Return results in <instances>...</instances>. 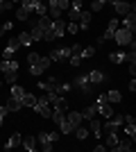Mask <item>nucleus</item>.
Returning <instances> with one entry per match:
<instances>
[{
  "instance_id": "1",
  "label": "nucleus",
  "mask_w": 136,
  "mask_h": 152,
  "mask_svg": "<svg viewBox=\"0 0 136 152\" xmlns=\"http://www.w3.org/2000/svg\"><path fill=\"white\" fill-rule=\"evenodd\" d=\"M57 141H59V132H41L39 136H36V145L43 152H50Z\"/></svg>"
},
{
  "instance_id": "2",
  "label": "nucleus",
  "mask_w": 136,
  "mask_h": 152,
  "mask_svg": "<svg viewBox=\"0 0 136 152\" xmlns=\"http://www.w3.org/2000/svg\"><path fill=\"white\" fill-rule=\"evenodd\" d=\"M113 41H116L118 45H127L134 41V32L125 30V27H116V32H113Z\"/></svg>"
},
{
  "instance_id": "3",
  "label": "nucleus",
  "mask_w": 136,
  "mask_h": 152,
  "mask_svg": "<svg viewBox=\"0 0 136 152\" xmlns=\"http://www.w3.org/2000/svg\"><path fill=\"white\" fill-rule=\"evenodd\" d=\"M20 5L30 7V12L36 14V16H45V14H48V5H45V2H41V0H23Z\"/></svg>"
},
{
  "instance_id": "4",
  "label": "nucleus",
  "mask_w": 136,
  "mask_h": 152,
  "mask_svg": "<svg viewBox=\"0 0 136 152\" xmlns=\"http://www.w3.org/2000/svg\"><path fill=\"white\" fill-rule=\"evenodd\" d=\"M73 89H79L84 95H91V93H93V84L89 82V77H86V75H79V77L73 80Z\"/></svg>"
},
{
  "instance_id": "5",
  "label": "nucleus",
  "mask_w": 136,
  "mask_h": 152,
  "mask_svg": "<svg viewBox=\"0 0 136 152\" xmlns=\"http://www.w3.org/2000/svg\"><path fill=\"white\" fill-rule=\"evenodd\" d=\"M73 52H71V45L68 48H55V50H50V61H66V59L71 57Z\"/></svg>"
},
{
  "instance_id": "6",
  "label": "nucleus",
  "mask_w": 136,
  "mask_h": 152,
  "mask_svg": "<svg viewBox=\"0 0 136 152\" xmlns=\"http://www.w3.org/2000/svg\"><path fill=\"white\" fill-rule=\"evenodd\" d=\"M116 27H118V18H111V20H109V25H107V30H104V34L97 39V45H102L104 41L113 39V32H116Z\"/></svg>"
},
{
  "instance_id": "7",
  "label": "nucleus",
  "mask_w": 136,
  "mask_h": 152,
  "mask_svg": "<svg viewBox=\"0 0 136 152\" xmlns=\"http://www.w3.org/2000/svg\"><path fill=\"white\" fill-rule=\"evenodd\" d=\"M52 39H59V37H64L66 34V18H57V20H52Z\"/></svg>"
},
{
  "instance_id": "8",
  "label": "nucleus",
  "mask_w": 136,
  "mask_h": 152,
  "mask_svg": "<svg viewBox=\"0 0 136 152\" xmlns=\"http://www.w3.org/2000/svg\"><path fill=\"white\" fill-rule=\"evenodd\" d=\"M86 77H89V82L95 86V84H102V82H107V75H104L102 70H89L86 73Z\"/></svg>"
},
{
  "instance_id": "9",
  "label": "nucleus",
  "mask_w": 136,
  "mask_h": 152,
  "mask_svg": "<svg viewBox=\"0 0 136 152\" xmlns=\"http://www.w3.org/2000/svg\"><path fill=\"white\" fill-rule=\"evenodd\" d=\"M127 59H129V52H125V50L109 52V61H111V64H125Z\"/></svg>"
},
{
  "instance_id": "10",
  "label": "nucleus",
  "mask_w": 136,
  "mask_h": 152,
  "mask_svg": "<svg viewBox=\"0 0 136 152\" xmlns=\"http://www.w3.org/2000/svg\"><path fill=\"white\" fill-rule=\"evenodd\" d=\"M123 27H125V30H129V32H134V30H136V14H134V9H132L129 14H125V18H123Z\"/></svg>"
},
{
  "instance_id": "11",
  "label": "nucleus",
  "mask_w": 136,
  "mask_h": 152,
  "mask_svg": "<svg viewBox=\"0 0 136 152\" xmlns=\"http://www.w3.org/2000/svg\"><path fill=\"white\" fill-rule=\"evenodd\" d=\"M113 9H116V14H118V16H125V14H129L132 9H134V5L125 2V0H118L116 5H113Z\"/></svg>"
},
{
  "instance_id": "12",
  "label": "nucleus",
  "mask_w": 136,
  "mask_h": 152,
  "mask_svg": "<svg viewBox=\"0 0 136 152\" xmlns=\"http://www.w3.org/2000/svg\"><path fill=\"white\" fill-rule=\"evenodd\" d=\"M0 70H2V73H18V64L14 61V59H2Z\"/></svg>"
},
{
  "instance_id": "13",
  "label": "nucleus",
  "mask_w": 136,
  "mask_h": 152,
  "mask_svg": "<svg viewBox=\"0 0 136 152\" xmlns=\"http://www.w3.org/2000/svg\"><path fill=\"white\" fill-rule=\"evenodd\" d=\"M79 23H77V25H79V30H82V32H84V30H89V25H91V12H84V9H82V12H79Z\"/></svg>"
},
{
  "instance_id": "14",
  "label": "nucleus",
  "mask_w": 136,
  "mask_h": 152,
  "mask_svg": "<svg viewBox=\"0 0 136 152\" xmlns=\"http://www.w3.org/2000/svg\"><path fill=\"white\" fill-rule=\"evenodd\" d=\"M30 37H32V41H41V39L45 37L43 27H41L39 23H36V20H34V23H32V30H30Z\"/></svg>"
},
{
  "instance_id": "15",
  "label": "nucleus",
  "mask_w": 136,
  "mask_h": 152,
  "mask_svg": "<svg viewBox=\"0 0 136 152\" xmlns=\"http://www.w3.org/2000/svg\"><path fill=\"white\" fill-rule=\"evenodd\" d=\"M132 145H134V139H132V136H127L125 141H118V145L113 148V152H129Z\"/></svg>"
},
{
  "instance_id": "16",
  "label": "nucleus",
  "mask_w": 136,
  "mask_h": 152,
  "mask_svg": "<svg viewBox=\"0 0 136 152\" xmlns=\"http://www.w3.org/2000/svg\"><path fill=\"white\" fill-rule=\"evenodd\" d=\"M104 145H107V150H113V148L118 145V134H116V129H109V132H107V141H104Z\"/></svg>"
},
{
  "instance_id": "17",
  "label": "nucleus",
  "mask_w": 136,
  "mask_h": 152,
  "mask_svg": "<svg viewBox=\"0 0 136 152\" xmlns=\"http://www.w3.org/2000/svg\"><path fill=\"white\" fill-rule=\"evenodd\" d=\"M45 98H48V102H50L52 107H55V104H66V100L61 98V93H57V91H48Z\"/></svg>"
},
{
  "instance_id": "18",
  "label": "nucleus",
  "mask_w": 136,
  "mask_h": 152,
  "mask_svg": "<svg viewBox=\"0 0 136 152\" xmlns=\"http://www.w3.org/2000/svg\"><path fill=\"white\" fill-rule=\"evenodd\" d=\"M89 132L95 134V139H97V136H102V125H100V121H97L95 116H93V118L89 121Z\"/></svg>"
},
{
  "instance_id": "19",
  "label": "nucleus",
  "mask_w": 136,
  "mask_h": 152,
  "mask_svg": "<svg viewBox=\"0 0 136 152\" xmlns=\"http://www.w3.org/2000/svg\"><path fill=\"white\" fill-rule=\"evenodd\" d=\"M30 7H25V5H20L18 9H16V18L20 20V23H25V20H30Z\"/></svg>"
},
{
  "instance_id": "20",
  "label": "nucleus",
  "mask_w": 136,
  "mask_h": 152,
  "mask_svg": "<svg viewBox=\"0 0 136 152\" xmlns=\"http://www.w3.org/2000/svg\"><path fill=\"white\" fill-rule=\"evenodd\" d=\"M20 104L32 109L34 104H36V95H34V93H27V91H25V93H23V98H20Z\"/></svg>"
},
{
  "instance_id": "21",
  "label": "nucleus",
  "mask_w": 136,
  "mask_h": 152,
  "mask_svg": "<svg viewBox=\"0 0 136 152\" xmlns=\"http://www.w3.org/2000/svg\"><path fill=\"white\" fill-rule=\"evenodd\" d=\"M20 145L25 148L27 152H34L36 148H39V145H36V139H34V136H25V139L20 141Z\"/></svg>"
},
{
  "instance_id": "22",
  "label": "nucleus",
  "mask_w": 136,
  "mask_h": 152,
  "mask_svg": "<svg viewBox=\"0 0 136 152\" xmlns=\"http://www.w3.org/2000/svg\"><path fill=\"white\" fill-rule=\"evenodd\" d=\"M95 109L104 118H111V116H113V104H111V102H104V104H100V107H95Z\"/></svg>"
},
{
  "instance_id": "23",
  "label": "nucleus",
  "mask_w": 136,
  "mask_h": 152,
  "mask_svg": "<svg viewBox=\"0 0 136 152\" xmlns=\"http://www.w3.org/2000/svg\"><path fill=\"white\" fill-rule=\"evenodd\" d=\"M32 109L36 111V114H41L43 118H50V114H52V107H50V104H34Z\"/></svg>"
},
{
  "instance_id": "24",
  "label": "nucleus",
  "mask_w": 136,
  "mask_h": 152,
  "mask_svg": "<svg viewBox=\"0 0 136 152\" xmlns=\"http://www.w3.org/2000/svg\"><path fill=\"white\" fill-rule=\"evenodd\" d=\"M20 141H23V136H20L18 132H16V134H12V139H9V141L5 143V150H12V148H18V145H20Z\"/></svg>"
},
{
  "instance_id": "25",
  "label": "nucleus",
  "mask_w": 136,
  "mask_h": 152,
  "mask_svg": "<svg viewBox=\"0 0 136 152\" xmlns=\"http://www.w3.org/2000/svg\"><path fill=\"white\" fill-rule=\"evenodd\" d=\"M57 125H59V132H61V134H73V129H75V127L71 125V121H68L66 116H64V121H59Z\"/></svg>"
},
{
  "instance_id": "26",
  "label": "nucleus",
  "mask_w": 136,
  "mask_h": 152,
  "mask_svg": "<svg viewBox=\"0 0 136 152\" xmlns=\"http://www.w3.org/2000/svg\"><path fill=\"white\" fill-rule=\"evenodd\" d=\"M66 118L71 121V125H73V127L82 125V121H84V118H82V114H79V111H68V116H66Z\"/></svg>"
},
{
  "instance_id": "27",
  "label": "nucleus",
  "mask_w": 136,
  "mask_h": 152,
  "mask_svg": "<svg viewBox=\"0 0 136 152\" xmlns=\"http://www.w3.org/2000/svg\"><path fill=\"white\" fill-rule=\"evenodd\" d=\"M68 5H71V0H50L48 2V7H52V9H68Z\"/></svg>"
},
{
  "instance_id": "28",
  "label": "nucleus",
  "mask_w": 136,
  "mask_h": 152,
  "mask_svg": "<svg viewBox=\"0 0 136 152\" xmlns=\"http://www.w3.org/2000/svg\"><path fill=\"white\" fill-rule=\"evenodd\" d=\"M27 64H30V66H39L41 68V55L39 52H27ZM43 70V68H41Z\"/></svg>"
},
{
  "instance_id": "29",
  "label": "nucleus",
  "mask_w": 136,
  "mask_h": 152,
  "mask_svg": "<svg viewBox=\"0 0 136 152\" xmlns=\"http://www.w3.org/2000/svg\"><path fill=\"white\" fill-rule=\"evenodd\" d=\"M107 100H109L111 104H116V102H120V100H123V95H120V91L111 89V91H107Z\"/></svg>"
},
{
  "instance_id": "30",
  "label": "nucleus",
  "mask_w": 136,
  "mask_h": 152,
  "mask_svg": "<svg viewBox=\"0 0 136 152\" xmlns=\"http://www.w3.org/2000/svg\"><path fill=\"white\" fill-rule=\"evenodd\" d=\"M73 132H75V136H77L79 141H84V139H89V127H82V125H77L75 127V129H73Z\"/></svg>"
},
{
  "instance_id": "31",
  "label": "nucleus",
  "mask_w": 136,
  "mask_h": 152,
  "mask_svg": "<svg viewBox=\"0 0 136 152\" xmlns=\"http://www.w3.org/2000/svg\"><path fill=\"white\" fill-rule=\"evenodd\" d=\"M5 107L9 109V111H20V109H23V104H20V100H16V98H9Z\"/></svg>"
},
{
  "instance_id": "32",
  "label": "nucleus",
  "mask_w": 136,
  "mask_h": 152,
  "mask_svg": "<svg viewBox=\"0 0 136 152\" xmlns=\"http://www.w3.org/2000/svg\"><path fill=\"white\" fill-rule=\"evenodd\" d=\"M93 55H95V48H93V45H86V48L79 50V57L82 59H89V57H93Z\"/></svg>"
},
{
  "instance_id": "33",
  "label": "nucleus",
  "mask_w": 136,
  "mask_h": 152,
  "mask_svg": "<svg viewBox=\"0 0 136 152\" xmlns=\"http://www.w3.org/2000/svg\"><path fill=\"white\" fill-rule=\"evenodd\" d=\"M66 32H68V34H77L79 32L77 20H66Z\"/></svg>"
},
{
  "instance_id": "34",
  "label": "nucleus",
  "mask_w": 136,
  "mask_h": 152,
  "mask_svg": "<svg viewBox=\"0 0 136 152\" xmlns=\"http://www.w3.org/2000/svg\"><path fill=\"white\" fill-rule=\"evenodd\" d=\"M7 48L16 52V50L20 48V39H18V37H9V41H7Z\"/></svg>"
},
{
  "instance_id": "35",
  "label": "nucleus",
  "mask_w": 136,
  "mask_h": 152,
  "mask_svg": "<svg viewBox=\"0 0 136 152\" xmlns=\"http://www.w3.org/2000/svg\"><path fill=\"white\" fill-rule=\"evenodd\" d=\"M95 104H91V107H86L84 111H82V118H84V121H91V118H93V116H95Z\"/></svg>"
},
{
  "instance_id": "36",
  "label": "nucleus",
  "mask_w": 136,
  "mask_h": 152,
  "mask_svg": "<svg viewBox=\"0 0 136 152\" xmlns=\"http://www.w3.org/2000/svg\"><path fill=\"white\" fill-rule=\"evenodd\" d=\"M23 93H25V89H23V86H18V84H12V98L20 100V98H23Z\"/></svg>"
},
{
  "instance_id": "37",
  "label": "nucleus",
  "mask_w": 136,
  "mask_h": 152,
  "mask_svg": "<svg viewBox=\"0 0 136 152\" xmlns=\"http://www.w3.org/2000/svg\"><path fill=\"white\" fill-rule=\"evenodd\" d=\"M109 123H111L113 127H120V125L125 123V114H116V116H111V118H109Z\"/></svg>"
},
{
  "instance_id": "38",
  "label": "nucleus",
  "mask_w": 136,
  "mask_h": 152,
  "mask_svg": "<svg viewBox=\"0 0 136 152\" xmlns=\"http://www.w3.org/2000/svg\"><path fill=\"white\" fill-rule=\"evenodd\" d=\"M18 39H20V45H32V43H34L32 37H30V32H20Z\"/></svg>"
},
{
  "instance_id": "39",
  "label": "nucleus",
  "mask_w": 136,
  "mask_h": 152,
  "mask_svg": "<svg viewBox=\"0 0 136 152\" xmlns=\"http://www.w3.org/2000/svg\"><path fill=\"white\" fill-rule=\"evenodd\" d=\"M73 89V82H61V84H57V93H68V91Z\"/></svg>"
},
{
  "instance_id": "40",
  "label": "nucleus",
  "mask_w": 136,
  "mask_h": 152,
  "mask_svg": "<svg viewBox=\"0 0 136 152\" xmlns=\"http://www.w3.org/2000/svg\"><path fill=\"white\" fill-rule=\"evenodd\" d=\"M2 77H5L7 84H16V80H18V73H2Z\"/></svg>"
},
{
  "instance_id": "41",
  "label": "nucleus",
  "mask_w": 136,
  "mask_h": 152,
  "mask_svg": "<svg viewBox=\"0 0 136 152\" xmlns=\"http://www.w3.org/2000/svg\"><path fill=\"white\" fill-rule=\"evenodd\" d=\"M104 5H107V0H93V2H91V9H93V12H100V9H104Z\"/></svg>"
},
{
  "instance_id": "42",
  "label": "nucleus",
  "mask_w": 136,
  "mask_h": 152,
  "mask_svg": "<svg viewBox=\"0 0 136 152\" xmlns=\"http://www.w3.org/2000/svg\"><path fill=\"white\" fill-rule=\"evenodd\" d=\"M68 61H71V66H75V68H77L79 64H82V57H79V55H71V57H68Z\"/></svg>"
},
{
  "instance_id": "43",
  "label": "nucleus",
  "mask_w": 136,
  "mask_h": 152,
  "mask_svg": "<svg viewBox=\"0 0 136 152\" xmlns=\"http://www.w3.org/2000/svg\"><path fill=\"white\" fill-rule=\"evenodd\" d=\"M68 9H75V12H82V0H71Z\"/></svg>"
},
{
  "instance_id": "44",
  "label": "nucleus",
  "mask_w": 136,
  "mask_h": 152,
  "mask_svg": "<svg viewBox=\"0 0 136 152\" xmlns=\"http://www.w3.org/2000/svg\"><path fill=\"white\" fill-rule=\"evenodd\" d=\"M48 12H50V18H52V20L61 18V9H52V7H48Z\"/></svg>"
},
{
  "instance_id": "45",
  "label": "nucleus",
  "mask_w": 136,
  "mask_h": 152,
  "mask_svg": "<svg viewBox=\"0 0 136 152\" xmlns=\"http://www.w3.org/2000/svg\"><path fill=\"white\" fill-rule=\"evenodd\" d=\"M12 27H14V23H5V25H0V37L7 34V32H12Z\"/></svg>"
},
{
  "instance_id": "46",
  "label": "nucleus",
  "mask_w": 136,
  "mask_h": 152,
  "mask_svg": "<svg viewBox=\"0 0 136 152\" xmlns=\"http://www.w3.org/2000/svg\"><path fill=\"white\" fill-rule=\"evenodd\" d=\"M7 114H9V109L0 104V127H2V123H5V116H7Z\"/></svg>"
},
{
  "instance_id": "47",
  "label": "nucleus",
  "mask_w": 136,
  "mask_h": 152,
  "mask_svg": "<svg viewBox=\"0 0 136 152\" xmlns=\"http://www.w3.org/2000/svg\"><path fill=\"white\" fill-rule=\"evenodd\" d=\"M41 73H43V70H41L39 66H30V75H34V77H39Z\"/></svg>"
},
{
  "instance_id": "48",
  "label": "nucleus",
  "mask_w": 136,
  "mask_h": 152,
  "mask_svg": "<svg viewBox=\"0 0 136 152\" xmlns=\"http://www.w3.org/2000/svg\"><path fill=\"white\" fill-rule=\"evenodd\" d=\"M79 18V12H75V9H68V20H77Z\"/></svg>"
},
{
  "instance_id": "49",
  "label": "nucleus",
  "mask_w": 136,
  "mask_h": 152,
  "mask_svg": "<svg viewBox=\"0 0 136 152\" xmlns=\"http://www.w3.org/2000/svg\"><path fill=\"white\" fill-rule=\"evenodd\" d=\"M14 57V50H9V48H5V52H2V59H12Z\"/></svg>"
},
{
  "instance_id": "50",
  "label": "nucleus",
  "mask_w": 136,
  "mask_h": 152,
  "mask_svg": "<svg viewBox=\"0 0 136 152\" xmlns=\"http://www.w3.org/2000/svg\"><path fill=\"white\" fill-rule=\"evenodd\" d=\"M129 91H132V93H134V91H136V80H134V77H132V80H129Z\"/></svg>"
},
{
  "instance_id": "51",
  "label": "nucleus",
  "mask_w": 136,
  "mask_h": 152,
  "mask_svg": "<svg viewBox=\"0 0 136 152\" xmlns=\"http://www.w3.org/2000/svg\"><path fill=\"white\" fill-rule=\"evenodd\" d=\"M7 9H9V7H7V5H2V2H0V14H2V12H7Z\"/></svg>"
},
{
  "instance_id": "52",
  "label": "nucleus",
  "mask_w": 136,
  "mask_h": 152,
  "mask_svg": "<svg viewBox=\"0 0 136 152\" xmlns=\"http://www.w3.org/2000/svg\"><path fill=\"white\" fill-rule=\"evenodd\" d=\"M107 2H109V5H116V2H118V0H107Z\"/></svg>"
},
{
  "instance_id": "53",
  "label": "nucleus",
  "mask_w": 136,
  "mask_h": 152,
  "mask_svg": "<svg viewBox=\"0 0 136 152\" xmlns=\"http://www.w3.org/2000/svg\"><path fill=\"white\" fill-rule=\"evenodd\" d=\"M0 86H2V70H0Z\"/></svg>"
},
{
  "instance_id": "54",
  "label": "nucleus",
  "mask_w": 136,
  "mask_h": 152,
  "mask_svg": "<svg viewBox=\"0 0 136 152\" xmlns=\"http://www.w3.org/2000/svg\"><path fill=\"white\" fill-rule=\"evenodd\" d=\"M41 2H43V0H41ZM48 2H50V0H48Z\"/></svg>"
},
{
  "instance_id": "55",
  "label": "nucleus",
  "mask_w": 136,
  "mask_h": 152,
  "mask_svg": "<svg viewBox=\"0 0 136 152\" xmlns=\"http://www.w3.org/2000/svg\"><path fill=\"white\" fill-rule=\"evenodd\" d=\"M20 2H23V0H20Z\"/></svg>"
}]
</instances>
